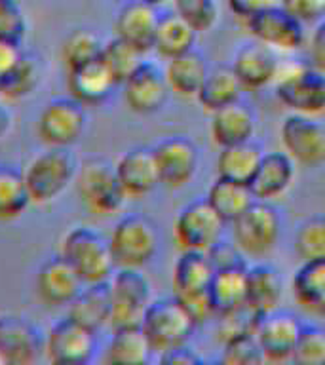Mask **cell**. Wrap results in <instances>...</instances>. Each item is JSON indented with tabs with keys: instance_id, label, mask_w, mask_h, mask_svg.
<instances>
[{
	"instance_id": "e0dca14e",
	"label": "cell",
	"mask_w": 325,
	"mask_h": 365,
	"mask_svg": "<svg viewBox=\"0 0 325 365\" xmlns=\"http://www.w3.org/2000/svg\"><path fill=\"white\" fill-rule=\"evenodd\" d=\"M120 88L125 107L139 116L160 113L171 96L164 67H158L153 61H143Z\"/></svg>"
},
{
	"instance_id": "f546056e",
	"label": "cell",
	"mask_w": 325,
	"mask_h": 365,
	"mask_svg": "<svg viewBox=\"0 0 325 365\" xmlns=\"http://www.w3.org/2000/svg\"><path fill=\"white\" fill-rule=\"evenodd\" d=\"M68 318L93 333L110 325V293L108 284H86L76 299L68 304Z\"/></svg>"
},
{
	"instance_id": "52a82bcc",
	"label": "cell",
	"mask_w": 325,
	"mask_h": 365,
	"mask_svg": "<svg viewBox=\"0 0 325 365\" xmlns=\"http://www.w3.org/2000/svg\"><path fill=\"white\" fill-rule=\"evenodd\" d=\"M141 329L145 331L154 356L188 344L192 339L196 324L175 295L153 299L143 316Z\"/></svg>"
},
{
	"instance_id": "ba28073f",
	"label": "cell",
	"mask_w": 325,
	"mask_h": 365,
	"mask_svg": "<svg viewBox=\"0 0 325 365\" xmlns=\"http://www.w3.org/2000/svg\"><path fill=\"white\" fill-rule=\"evenodd\" d=\"M110 327H133L141 325L143 316L153 302V285L143 270L116 268L110 276Z\"/></svg>"
},
{
	"instance_id": "816d5d0a",
	"label": "cell",
	"mask_w": 325,
	"mask_h": 365,
	"mask_svg": "<svg viewBox=\"0 0 325 365\" xmlns=\"http://www.w3.org/2000/svg\"><path fill=\"white\" fill-rule=\"evenodd\" d=\"M11 125H14V114L6 103L0 101V139L10 133Z\"/></svg>"
},
{
	"instance_id": "c3c4849f",
	"label": "cell",
	"mask_w": 325,
	"mask_h": 365,
	"mask_svg": "<svg viewBox=\"0 0 325 365\" xmlns=\"http://www.w3.org/2000/svg\"><path fill=\"white\" fill-rule=\"evenodd\" d=\"M158 361L167 365H198L204 361V358L188 342V344H182V346H177L173 350L160 354Z\"/></svg>"
},
{
	"instance_id": "ee69618b",
	"label": "cell",
	"mask_w": 325,
	"mask_h": 365,
	"mask_svg": "<svg viewBox=\"0 0 325 365\" xmlns=\"http://www.w3.org/2000/svg\"><path fill=\"white\" fill-rule=\"evenodd\" d=\"M27 27V16L19 0H0V38L23 44Z\"/></svg>"
},
{
	"instance_id": "277c9868",
	"label": "cell",
	"mask_w": 325,
	"mask_h": 365,
	"mask_svg": "<svg viewBox=\"0 0 325 365\" xmlns=\"http://www.w3.org/2000/svg\"><path fill=\"white\" fill-rule=\"evenodd\" d=\"M61 257L80 274L84 284H105L116 270L108 238L90 227L71 228L61 240Z\"/></svg>"
},
{
	"instance_id": "8d00e7d4",
	"label": "cell",
	"mask_w": 325,
	"mask_h": 365,
	"mask_svg": "<svg viewBox=\"0 0 325 365\" xmlns=\"http://www.w3.org/2000/svg\"><path fill=\"white\" fill-rule=\"evenodd\" d=\"M31 204L23 171L11 165H0V221H16Z\"/></svg>"
},
{
	"instance_id": "bcb514c9",
	"label": "cell",
	"mask_w": 325,
	"mask_h": 365,
	"mask_svg": "<svg viewBox=\"0 0 325 365\" xmlns=\"http://www.w3.org/2000/svg\"><path fill=\"white\" fill-rule=\"evenodd\" d=\"M177 299L182 302V307L187 308V312L190 314V318L194 319L196 327L210 324V322L217 319V308L213 299H211L210 289L202 291V293H196V295L177 297Z\"/></svg>"
},
{
	"instance_id": "83f0119b",
	"label": "cell",
	"mask_w": 325,
	"mask_h": 365,
	"mask_svg": "<svg viewBox=\"0 0 325 365\" xmlns=\"http://www.w3.org/2000/svg\"><path fill=\"white\" fill-rule=\"evenodd\" d=\"M207 73H210L207 59L198 50L167 59L164 67L170 91L181 99H196Z\"/></svg>"
},
{
	"instance_id": "603a6c76",
	"label": "cell",
	"mask_w": 325,
	"mask_h": 365,
	"mask_svg": "<svg viewBox=\"0 0 325 365\" xmlns=\"http://www.w3.org/2000/svg\"><path fill=\"white\" fill-rule=\"evenodd\" d=\"M284 301V279L272 264L255 262L245 276V310L253 316H264L279 308Z\"/></svg>"
},
{
	"instance_id": "9c48e42d",
	"label": "cell",
	"mask_w": 325,
	"mask_h": 365,
	"mask_svg": "<svg viewBox=\"0 0 325 365\" xmlns=\"http://www.w3.org/2000/svg\"><path fill=\"white\" fill-rule=\"evenodd\" d=\"M227 222L217 215L205 198L188 202L177 211L173 221V240L179 251L210 253L222 242Z\"/></svg>"
},
{
	"instance_id": "836d02e7",
	"label": "cell",
	"mask_w": 325,
	"mask_h": 365,
	"mask_svg": "<svg viewBox=\"0 0 325 365\" xmlns=\"http://www.w3.org/2000/svg\"><path fill=\"white\" fill-rule=\"evenodd\" d=\"M262 154L264 153L261 145L255 143V139L219 148L215 158V177L249 185L257 168L261 164Z\"/></svg>"
},
{
	"instance_id": "5b68a950",
	"label": "cell",
	"mask_w": 325,
	"mask_h": 365,
	"mask_svg": "<svg viewBox=\"0 0 325 365\" xmlns=\"http://www.w3.org/2000/svg\"><path fill=\"white\" fill-rule=\"evenodd\" d=\"M116 268L143 270L156 259L160 232L156 222L145 215L120 217L108 236Z\"/></svg>"
},
{
	"instance_id": "f35d334b",
	"label": "cell",
	"mask_w": 325,
	"mask_h": 365,
	"mask_svg": "<svg viewBox=\"0 0 325 365\" xmlns=\"http://www.w3.org/2000/svg\"><path fill=\"white\" fill-rule=\"evenodd\" d=\"M105 42L91 29H74L61 44V59L67 71L101 59Z\"/></svg>"
},
{
	"instance_id": "7402d4cb",
	"label": "cell",
	"mask_w": 325,
	"mask_h": 365,
	"mask_svg": "<svg viewBox=\"0 0 325 365\" xmlns=\"http://www.w3.org/2000/svg\"><path fill=\"white\" fill-rule=\"evenodd\" d=\"M295 177V162L284 150H272V153L262 154L261 164L251 179L249 188L255 200L276 204L279 198H284L285 194L289 192Z\"/></svg>"
},
{
	"instance_id": "44dd1931",
	"label": "cell",
	"mask_w": 325,
	"mask_h": 365,
	"mask_svg": "<svg viewBox=\"0 0 325 365\" xmlns=\"http://www.w3.org/2000/svg\"><path fill=\"white\" fill-rule=\"evenodd\" d=\"M158 8L148 4L145 0H130L120 4L116 17H114V36L147 56L153 51L154 34L158 27Z\"/></svg>"
},
{
	"instance_id": "8992f818",
	"label": "cell",
	"mask_w": 325,
	"mask_h": 365,
	"mask_svg": "<svg viewBox=\"0 0 325 365\" xmlns=\"http://www.w3.org/2000/svg\"><path fill=\"white\" fill-rule=\"evenodd\" d=\"M80 202L91 215L108 219L124 210L128 196L122 190L114 164L105 158L86 160L76 175Z\"/></svg>"
},
{
	"instance_id": "60d3db41",
	"label": "cell",
	"mask_w": 325,
	"mask_h": 365,
	"mask_svg": "<svg viewBox=\"0 0 325 365\" xmlns=\"http://www.w3.org/2000/svg\"><path fill=\"white\" fill-rule=\"evenodd\" d=\"M171 4L177 16L182 17L198 34L213 31L221 17L217 0H171Z\"/></svg>"
},
{
	"instance_id": "ac0fdd59",
	"label": "cell",
	"mask_w": 325,
	"mask_h": 365,
	"mask_svg": "<svg viewBox=\"0 0 325 365\" xmlns=\"http://www.w3.org/2000/svg\"><path fill=\"white\" fill-rule=\"evenodd\" d=\"M230 67L244 86V90L255 93L272 88L278 78L282 63H279V53L249 38L234 50Z\"/></svg>"
},
{
	"instance_id": "d4e9b609",
	"label": "cell",
	"mask_w": 325,
	"mask_h": 365,
	"mask_svg": "<svg viewBox=\"0 0 325 365\" xmlns=\"http://www.w3.org/2000/svg\"><path fill=\"white\" fill-rule=\"evenodd\" d=\"M120 88L105 63L97 59L93 63L67 71L68 96L74 97L84 107H97L110 99L113 91Z\"/></svg>"
},
{
	"instance_id": "e575fe53",
	"label": "cell",
	"mask_w": 325,
	"mask_h": 365,
	"mask_svg": "<svg viewBox=\"0 0 325 365\" xmlns=\"http://www.w3.org/2000/svg\"><path fill=\"white\" fill-rule=\"evenodd\" d=\"M205 200L222 221L227 225H232L255 202V196L251 192L249 185H245V182L215 177V181L207 188Z\"/></svg>"
},
{
	"instance_id": "7dc6e473",
	"label": "cell",
	"mask_w": 325,
	"mask_h": 365,
	"mask_svg": "<svg viewBox=\"0 0 325 365\" xmlns=\"http://www.w3.org/2000/svg\"><path fill=\"white\" fill-rule=\"evenodd\" d=\"M279 6L306 27L325 17V0H279Z\"/></svg>"
},
{
	"instance_id": "3957f363",
	"label": "cell",
	"mask_w": 325,
	"mask_h": 365,
	"mask_svg": "<svg viewBox=\"0 0 325 365\" xmlns=\"http://www.w3.org/2000/svg\"><path fill=\"white\" fill-rule=\"evenodd\" d=\"M230 227L232 244L242 251V255L261 261L272 255L278 247L284 221L276 204L255 200Z\"/></svg>"
},
{
	"instance_id": "484cf974",
	"label": "cell",
	"mask_w": 325,
	"mask_h": 365,
	"mask_svg": "<svg viewBox=\"0 0 325 365\" xmlns=\"http://www.w3.org/2000/svg\"><path fill=\"white\" fill-rule=\"evenodd\" d=\"M291 295L302 312L325 325V261L301 262L291 278Z\"/></svg>"
},
{
	"instance_id": "d590c367",
	"label": "cell",
	"mask_w": 325,
	"mask_h": 365,
	"mask_svg": "<svg viewBox=\"0 0 325 365\" xmlns=\"http://www.w3.org/2000/svg\"><path fill=\"white\" fill-rule=\"evenodd\" d=\"M42 82V65L33 53H23L16 67L0 78V99L23 101L38 90Z\"/></svg>"
},
{
	"instance_id": "d6986e66",
	"label": "cell",
	"mask_w": 325,
	"mask_h": 365,
	"mask_svg": "<svg viewBox=\"0 0 325 365\" xmlns=\"http://www.w3.org/2000/svg\"><path fill=\"white\" fill-rule=\"evenodd\" d=\"M84 279L65 257L57 255L42 262L36 274V293L40 301L51 308L68 307L84 289Z\"/></svg>"
},
{
	"instance_id": "8fae6325",
	"label": "cell",
	"mask_w": 325,
	"mask_h": 365,
	"mask_svg": "<svg viewBox=\"0 0 325 365\" xmlns=\"http://www.w3.org/2000/svg\"><path fill=\"white\" fill-rule=\"evenodd\" d=\"M302 325L304 322L295 312L284 308H276L272 312L255 318L251 333L261 350L262 359L268 364L291 361Z\"/></svg>"
},
{
	"instance_id": "f907efd6",
	"label": "cell",
	"mask_w": 325,
	"mask_h": 365,
	"mask_svg": "<svg viewBox=\"0 0 325 365\" xmlns=\"http://www.w3.org/2000/svg\"><path fill=\"white\" fill-rule=\"evenodd\" d=\"M23 53L25 51H23L21 44L11 42V40L0 38V78L16 67L19 59L23 57Z\"/></svg>"
},
{
	"instance_id": "4dcf8cb0",
	"label": "cell",
	"mask_w": 325,
	"mask_h": 365,
	"mask_svg": "<svg viewBox=\"0 0 325 365\" xmlns=\"http://www.w3.org/2000/svg\"><path fill=\"white\" fill-rule=\"evenodd\" d=\"M247 262L228 264L215 268V276L211 279L210 293L215 302L217 316L234 314L245 310V276Z\"/></svg>"
},
{
	"instance_id": "4316f807",
	"label": "cell",
	"mask_w": 325,
	"mask_h": 365,
	"mask_svg": "<svg viewBox=\"0 0 325 365\" xmlns=\"http://www.w3.org/2000/svg\"><path fill=\"white\" fill-rule=\"evenodd\" d=\"M215 276V264L210 253L204 251H181L171 270L173 295L188 297L207 291Z\"/></svg>"
},
{
	"instance_id": "db71d44e",
	"label": "cell",
	"mask_w": 325,
	"mask_h": 365,
	"mask_svg": "<svg viewBox=\"0 0 325 365\" xmlns=\"http://www.w3.org/2000/svg\"><path fill=\"white\" fill-rule=\"evenodd\" d=\"M113 2H116V4H124V2H130V0H113Z\"/></svg>"
},
{
	"instance_id": "2e32d148",
	"label": "cell",
	"mask_w": 325,
	"mask_h": 365,
	"mask_svg": "<svg viewBox=\"0 0 325 365\" xmlns=\"http://www.w3.org/2000/svg\"><path fill=\"white\" fill-rule=\"evenodd\" d=\"M46 335L19 314H0V364L29 365L44 356Z\"/></svg>"
},
{
	"instance_id": "7c38bea8",
	"label": "cell",
	"mask_w": 325,
	"mask_h": 365,
	"mask_svg": "<svg viewBox=\"0 0 325 365\" xmlns=\"http://www.w3.org/2000/svg\"><path fill=\"white\" fill-rule=\"evenodd\" d=\"M150 148L158 168L160 187L167 190H181L198 175L200 148L190 137L167 135Z\"/></svg>"
},
{
	"instance_id": "5bb4252c",
	"label": "cell",
	"mask_w": 325,
	"mask_h": 365,
	"mask_svg": "<svg viewBox=\"0 0 325 365\" xmlns=\"http://www.w3.org/2000/svg\"><path fill=\"white\" fill-rule=\"evenodd\" d=\"M279 143L296 165L318 168L325 162V125L319 118L287 113L279 124Z\"/></svg>"
},
{
	"instance_id": "ab89813d",
	"label": "cell",
	"mask_w": 325,
	"mask_h": 365,
	"mask_svg": "<svg viewBox=\"0 0 325 365\" xmlns=\"http://www.w3.org/2000/svg\"><path fill=\"white\" fill-rule=\"evenodd\" d=\"M101 61L105 63L108 73L113 74L116 84L122 86V82L135 73V68L145 61V53H141L137 48H133L118 36H113L108 42H105Z\"/></svg>"
},
{
	"instance_id": "681fc988",
	"label": "cell",
	"mask_w": 325,
	"mask_h": 365,
	"mask_svg": "<svg viewBox=\"0 0 325 365\" xmlns=\"http://www.w3.org/2000/svg\"><path fill=\"white\" fill-rule=\"evenodd\" d=\"M274 4H279V0H227L228 10L232 11L239 21H245L253 14Z\"/></svg>"
},
{
	"instance_id": "7bdbcfd3",
	"label": "cell",
	"mask_w": 325,
	"mask_h": 365,
	"mask_svg": "<svg viewBox=\"0 0 325 365\" xmlns=\"http://www.w3.org/2000/svg\"><path fill=\"white\" fill-rule=\"evenodd\" d=\"M221 361L228 365H251L262 364L264 359L253 339V333L249 331V333H242L222 342Z\"/></svg>"
},
{
	"instance_id": "cb8c5ba5",
	"label": "cell",
	"mask_w": 325,
	"mask_h": 365,
	"mask_svg": "<svg viewBox=\"0 0 325 365\" xmlns=\"http://www.w3.org/2000/svg\"><path fill=\"white\" fill-rule=\"evenodd\" d=\"M257 114L244 101L232 103L210 114V139L217 148L253 141Z\"/></svg>"
},
{
	"instance_id": "74e56055",
	"label": "cell",
	"mask_w": 325,
	"mask_h": 365,
	"mask_svg": "<svg viewBox=\"0 0 325 365\" xmlns=\"http://www.w3.org/2000/svg\"><path fill=\"white\" fill-rule=\"evenodd\" d=\"M293 251L301 262L325 261V213L308 215L296 225Z\"/></svg>"
},
{
	"instance_id": "6da1fadb",
	"label": "cell",
	"mask_w": 325,
	"mask_h": 365,
	"mask_svg": "<svg viewBox=\"0 0 325 365\" xmlns=\"http://www.w3.org/2000/svg\"><path fill=\"white\" fill-rule=\"evenodd\" d=\"M80 164L68 148L48 147L36 154L23 170L31 202L48 205L65 194L76 181Z\"/></svg>"
},
{
	"instance_id": "f6af8a7d",
	"label": "cell",
	"mask_w": 325,
	"mask_h": 365,
	"mask_svg": "<svg viewBox=\"0 0 325 365\" xmlns=\"http://www.w3.org/2000/svg\"><path fill=\"white\" fill-rule=\"evenodd\" d=\"M304 61L325 73V17L310 25V31H306V42H304Z\"/></svg>"
},
{
	"instance_id": "b9f144b4",
	"label": "cell",
	"mask_w": 325,
	"mask_h": 365,
	"mask_svg": "<svg viewBox=\"0 0 325 365\" xmlns=\"http://www.w3.org/2000/svg\"><path fill=\"white\" fill-rule=\"evenodd\" d=\"M302 365H325V325L304 324L296 341L293 359Z\"/></svg>"
},
{
	"instance_id": "f5cc1de1",
	"label": "cell",
	"mask_w": 325,
	"mask_h": 365,
	"mask_svg": "<svg viewBox=\"0 0 325 365\" xmlns=\"http://www.w3.org/2000/svg\"><path fill=\"white\" fill-rule=\"evenodd\" d=\"M145 2H148V4H153V6H156V8H158V6L165 4V2H171V0H145Z\"/></svg>"
},
{
	"instance_id": "1f68e13d",
	"label": "cell",
	"mask_w": 325,
	"mask_h": 365,
	"mask_svg": "<svg viewBox=\"0 0 325 365\" xmlns=\"http://www.w3.org/2000/svg\"><path fill=\"white\" fill-rule=\"evenodd\" d=\"M196 42H198V33L182 17L177 16L175 11L160 14L153 44V51L156 56L167 61L187 51L196 50Z\"/></svg>"
},
{
	"instance_id": "4fadbf2b",
	"label": "cell",
	"mask_w": 325,
	"mask_h": 365,
	"mask_svg": "<svg viewBox=\"0 0 325 365\" xmlns=\"http://www.w3.org/2000/svg\"><path fill=\"white\" fill-rule=\"evenodd\" d=\"M88 125V114L86 107L74 97H56L51 99L38 116L40 141L46 147H63L68 148L84 135Z\"/></svg>"
},
{
	"instance_id": "30bf717a",
	"label": "cell",
	"mask_w": 325,
	"mask_h": 365,
	"mask_svg": "<svg viewBox=\"0 0 325 365\" xmlns=\"http://www.w3.org/2000/svg\"><path fill=\"white\" fill-rule=\"evenodd\" d=\"M242 23L249 38L261 42L279 56L301 51L306 42V25L279 4L268 6Z\"/></svg>"
},
{
	"instance_id": "f1b7e54d",
	"label": "cell",
	"mask_w": 325,
	"mask_h": 365,
	"mask_svg": "<svg viewBox=\"0 0 325 365\" xmlns=\"http://www.w3.org/2000/svg\"><path fill=\"white\" fill-rule=\"evenodd\" d=\"M244 93V86L234 74L232 67L219 65V67H210V73L205 76L204 84L200 88L194 101L198 103L205 113L211 114L219 108L232 105V103L242 101Z\"/></svg>"
},
{
	"instance_id": "7a4b0ae2",
	"label": "cell",
	"mask_w": 325,
	"mask_h": 365,
	"mask_svg": "<svg viewBox=\"0 0 325 365\" xmlns=\"http://www.w3.org/2000/svg\"><path fill=\"white\" fill-rule=\"evenodd\" d=\"M274 97L291 114L321 118L325 114V73L306 61L282 65Z\"/></svg>"
},
{
	"instance_id": "d6a6232c",
	"label": "cell",
	"mask_w": 325,
	"mask_h": 365,
	"mask_svg": "<svg viewBox=\"0 0 325 365\" xmlns=\"http://www.w3.org/2000/svg\"><path fill=\"white\" fill-rule=\"evenodd\" d=\"M153 356L154 350L141 325H133L113 329L103 359L110 365H143L148 364Z\"/></svg>"
},
{
	"instance_id": "9a60e30c",
	"label": "cell",
	"mask_w": 325,
	"mask_h": 365,
	"mask_svg": "<svg viewBox=\"0 0 325 365\" xmlns=\"http://www.w3.org/2000/svg\"><path fill=\"white\" fill-rule=\"evenodd\" d=\"M97 354V333L65 316L51 325L44 339V358L56 365L90 364Z\"/></svg>"
},
{
	"instance_id": "ffe728a7",
	"label": "cell",
	"mask_w": 325,
	"mask_h": 365,
	"mask_svg": "<svg viewBox=\"0 0 325 365\" xmlns=\"http://www.w3.org/2000/svg\"><path fill=\"white\" fill-rule=\"evenodd\" d=\"M114 170L128 200L147 198L160 187V175L154 162L153 148L133 147L125 150L116 162Z\"/></svg>"
}]
</instances>
